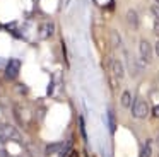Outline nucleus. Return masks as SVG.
<instances>
[{"mask_svg":"<svg viewBox=\"0 0 159 157\" xmlns=\"http://www.w3.org/2000/svg\"><path fill=\"white\" fill-rule=\"evenodd\" d=\"M19 70H21V61L19 60H11L7 65V68H5V74H7L9 78H16L19 75Z\"/></svg>","mask_w":159,"mask_h":157,"instance_id":"obj_4","label":"nucleus"},{"mask_svg":"<svg viewBox=\"0 0 159 157\" xmlns=\"http://www.w3.org/2000/svg\"><path fill=\"white\" fill-rule=\"evenodd\" d=\"M69 157H77V154H75V152H72V154H70Z\"/></svg>","mask_w":159,"mask_h":157,"instance_id":"obj_18","label":"nucleus"},{"mask_svg":"<svg viewBox=\"0 0 159 157\" xmlns=\"http://www.w3.org/2000/svg\"><path fill=\"white\" fill-rule=\"evenodd\" d=\"M0 133H2V137H5V138H11V140H17V142H21V133H19L14 126H11V125L0 126Z\"/></svg>","mask_w":159,"mask_h":157,"instance_id":"obj_3","label":"nucleus"},{"mask_svg":"<svg viewBox=\"0 0 159 157\" xmlns=\"http://www.w3.org/2000/svg\"><path fill=\"white\" fill-rule=\"evenodd\" d=\"M149 114V106L144 99H135L134 104H132V116L134 118H139V119H144L145 116Z\"/></svg>","mask_w":159,"mask_h":157,"instance_id":"obj_1","label":"nucleus"},{"mask_svg":"<svg viewBox=\"0 0 159 157\" xmlns=\"http://www.w3.org/2000/svg\"><path fill=\"white\" fill-rule=\"evenodd\" d=\"M108 123H110V130L113 132L115 130V118H113V111H111V109L108 111Z\"/></svg>","mask_w":159,"mask_h":157,"instance_id":"obj_14","label":"nucleus"},{"mask_svg":"<svg viewBox=\"0 0 159 157\" xmlns=\"http://www.w3.org/2000/svg\"><path fill=\"white\" fill-rule=\"evenodd\" d=\"M127 22H128V26H130L132 29H137L139 27V16H137V12H135L134 9H130L127 12Z\"/></svg>","mask_w":159,"mask_h":157,"instance_id":"obj_7","label":"nucleus"},{"mask_svg":"<svg viewBox=\"0 0 159 157\" xmlns=\"http://www.w3.org/2000/svg\"><path fill=\"white\" fill-rule=\"evenodd\" d=\"M139 53H140V60L144 61V63H151V60H152V46H151L149 41L140 39V43H139Z\"/></svg>","mask_w":159,"mask_h":157,"instance_id":"obj_2","label":"nucleus"},{"mask_svg":"<svg viewBox=\"0 0 159 157\" xmlns=\"http://www.w3.org/2000/svg\"><path fill=\"white\" fill-rule=\"evenodd\" d=\"M152 155V147H151V140H147L142 149V157H151Z\"/></svg>","mask_w":159,"mask_h":157,"instance_id":"obj_12","label":"nucleus"},{"mask_svg":"<svg viewBox=\"0 0 159 157\" xmlns=\"http://www.w3.org/2000/svg\"><path fill=\"white\" fill-rule=\"evenodd\" d=\"M60 149H62V143H50L48 147L45 149V154L46 155H53V154H58L60 152Z\"/></svg>","mask_w":159,"mask_h":157,"instance_id":"obj_9","label":"nucleus"},{"mask_svg":"<svg viewBox=\"0 0 159 157\" xmlns=\"http://www.w3.org/2000/svg\"><path fill=\"white\" fill-rule=\"evenodd\" d=\"M156 3H157V5H159V0H156Z\"/></svg>","mask_w":159,"mask_h":157,"instance_id":"obj_19","label":"nucleus"},{"mask_svg":"<svg viewBox=\"0 0 159 157\" xmlns=\"http://www.w3.org/2000/svg\"><path fill=\"white\" fill-rule=\"evenodd\" d=\"M111 70H113V75L116 78L125 77V68H123V65H121L120 60H111Z\"/></svg>","mask_w":159,"mask_h":157,"instance_id":"obj_6","label":"nucleus"},{"mask_svg":"<svg viewBox=\"0 0 159 157\" xmlns=\"http://www.w3.org/2000/svg\"><path fill=\"white\" fill-rule=\"evenodd\" d=\"M157 157H159V155H157Z\"/></svg>","mask_w":159,"mask_h":157,"instance_id":"obj_20","label":"nucleus"},{"mask_svg":"<svg viewBox=\"0 0 159 157\" xmlns=\"http://www.w3.org/2000/svg\"><path fill=\"white\" fill-rule=\"evenodd\" d=\"M70 147H72V143H70V142L62 143V149H60V152H58V157H67L69 154H72V152H70Z\"/></svg>","mask_w":159,"mask_h":157,"instance_id":"obj_11","label":"nucleus"},{"mask_svg":"<svg viewBox=\"0 0 159 157\" xmlns=\"http://www.w3.org/2000/svg\"><path fill=\"white\" fill-rule=\"evenodd\" d=\"M120 104L123 106V108H132V104H134V101H132V94H130L128 91H123V92H121Z\"/></svg>","mask_w":159,"mask_h":157,"instance_id":"obj_8","label":"nucleus"},{"mask_svg":"<svg viewBox=\"0 0 159 157\" xmlns=\"http://www.w3.org/2000/svg\"><path fill=\"white\" fill-rule=\"evenodd\" d=\"M110 39H111V46L113 48H118L120 46V43H121V38H120V34H118V31H111L110 33Z\"/></svg>","mask_w":159,"mask_h":157,"instance_id":"obj_10","label":"nucleus"},{"mask_svg":"<svg viewBox=\"0 0 159 157\" xmlns=\"http://www.w3.org/2000/svg\"><path fill=\"white\" fill-rule=\"evenodd\" d=\"M151 14L154 16V19H156V20H159V5H157V3L151 5Z\"/></svg>","mask_w":159,"mask_h":157,"instance_id":"obj_13","label":"nucleus"},{"mask_svg":"<svg viewBox=\"0 0 159 157\" xmlns=\"http://www.w3.org/2000/svg\"><path fill=\"white\" fill-rule=\"evenodd\" d=\"M154 51H156V55L159 56V39L156 41V44H154Z\"/></svg>","mask_w":159,"mask_h":157,"instance_id":"obj_17","label":"nucleus"},{"mask_svg":"<svg viewBox=\"0 0 159 157\" xmlns=\"http://www.w3.org/2000/svg\"><path fill=\"white\" fill-rule=\"evenodd\" d=\"M152 116H154V118H159V106H154V108H152Z\"/></svg>","mask_w":159,"mask_h":157,"instance_id":"obj_15","label":"nucleus"},{"mask_svg":"<svg viewBox=\"0 0 159 157\" xmlns=\"http://www.w3.org/2000/svg\"><path fill=\"white\" fill-rule=\"evenodd\" d=\"M154 33L159 36V20H156V24H154Z\"/></svg>","mask_w":159,"mask_h":157,"instance_id":"obj_16","label":"nucleus"},{"mask_svg":"<svg viewBox=\"0 0 159 157\" xmlns=\"http://www.w3.org/2000/svg\"><path fill=\"white\" fill-rule=\"evenodd\" d=\"M53 31H55L53 22H43L41 26H39V29H38V34H39L41 39H48V38L53 34Z\"/></svg>","mask_w":159,"mask_h":157,"instance_id":"obj_5","label":"nucleus"}]
</instances>
